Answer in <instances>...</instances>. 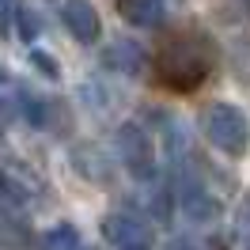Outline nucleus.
I'll return each instance as SVG.
<instances>
[{
    "instance_id": "obj_1",
    "label": "nucleus",
    "mask_w": 250,
    "mask_h": 250,
    "mask_svg": "<svg viewBox=\"0 0 250 250\" xmlns=\"http://www.w3.org/2000/svg\"><path fill=\"white\" fill-rule=\"evenodd\" d=\"M216 61L220 49L212 34L201 27H174L156 46V80L174 95H189L216 72Z\"/></svg>"
},
{
    "instance_id": "obj_2",
    "label": "nucleus",
    "mask_w": 250,
    "mask_h": 250,
    "mask_svg": "<svg viewBox=\"0 0 250 250\" xmlns=\"http://www.w3.org/2000/svg\"><path fill=\"white\" fill-rule=\"evenodd\" d=\"M201 133L224 156L239 159V156H247V148H250V122L231 103H208L201 110Z\"/></svg>"
},
{
    "instance_id": "obj_3",
    "label": "nucleus",
    "mask_w": 250,
    "mask_h": 250,
    "mask_svg": "<svg viewBox=\"0 0 250 250\" xmlns=\"http://www.w3.org/2000/svg\"><path fill=\"white\" fill-rule=\"evenodd\" d=\"M118 156H122V163L129 167V174L133 178H152L156 174V148H152V137L144 133L141 125H122L118 129Z\"/></svg>"
},
{
    "instance_id": "obj_4",
    "label": "nucleus",
    "mask_w": 250,
    "mask_h": 250,
    "mask_svg": "<svg viewBox=\"0 0 250 250\" xmlns=\"http://www.w3.org/2000/svg\"><path fill=\"white\" fill-rule=\"evenodd\" d=\"M103 235L118 250H152V224L133 212H110L103 220Z\"/></svg>"
},
{
    "instance_id": "obj_5",
    "label": "nucleus",
    "mask_w": 250,
    "mask_h": 250,
    "mask_svg": "<svg viewBox=\"0 0 250 250\" xmlns=\"http://www.w3.org/2000/svg\"><path fill=\"white\" fill-rule=\"evenodd\" d=\"M61 23L68 27V34H72L76 42H83V46L99 42V31H103L99 12L91 8V0H64L61 4Z\"/></svg>"
},
{
    "instance_id": "obj_6",
    "label": "nucleus",
    "mask_w": 250,
    "mask_h": 250,
    "mask_svg": "<svg viewBox=\"0 0 250 250\" xmlns=\"http://www.w3.org/2000/svg\"><path fill=\"white\" fill-rule=\"evenodd\" d=\"M178 197H182V208H186L189 220L208 224V220L216 216V197L205 189V182L197 178V174L182 171V178H178Z\"/></svg>"
},
{
    "instance_id": "obj_7",
    "label": "nucleus",
    "mask_w": 250,
    "mask_h": 250,
    "mask_svg": "<svg viewBox=\"0 0 250 250\" xmlns=\"http://www.w3.org/2000/svg\"><path fill=\"white\" fill-rule=\"evenodd\" d=\"M103 64L114 68V72H122V76H137L144 68V49L137 42H129V38H118V42H110L103 49Z\"/></svg>"
},
{
    "instance_id": "obj_8",
    "label": "nucleus",
    "mask_w": 250,
    "mask_h": 250,
    "mask_svg": "<svg viewBox=\"0 0 250 250\" xmlns=\"http://www.w3.org/2000/svg\"><path fill=\"white\" fill-rule=\"evenodd\" d=\"M171 0H118V16L129 27H159Z\"/></svg>"
},
{
    "instance_id": "obj_9",
    "label": "nucleus",
    "mask_w": 250,
    "mask_h": 250,
    "mask_svg": "<svg viewBox=\"0 0 250 250\" xmlns=\"http://www.w3.org/2000/svg\"><path fill=\"white\" fill-rule=\"evenodd\" d=\"M34 235L23 224V216H16L8 205L0 208V250H31Z\"/></svg>"
},
{
    "instance_id": "obj_10",
    "label": "nucleus",
    "mask_w": 250,
    "mask_h": 250,
    "mask_svg": "<svg viewBox=\"0 0 250 250\" xmlns=\"http://www.w3.org/2000/svg\"><path fill=\"white\" fill-rule=\"evenodd\" d=\"M72 163H76V171L87 178V182H110V174H114V167H110V159L99 152V148H91V144H80L76 152H72Z\"/></svg>"
},
{
    "instance_id": "obj_11",
    "label": "nucleus",
    "mask_w": 250,
    "mask_h": 250,
    "mask_svg": "<svg viewBox=\"0 0 250 250\" xmlns=\"http://www.w3.org/2000/svg\"><path fill=\"white\" fill-rule=\"evenodd\" d=\"M38 250H80V231L72 224H57L38 239Z\"/></svg>"
},
{
    "instance_id": "obj_12",
    "label": "nucleus",
    "mask_w": 250,
    "mask_h": 250,
    "mask_svg": "<svg viewBox=\"0 0 250 250\" xmlns=\"http://www.w3.org/2000/svg\"><path fill=\"white\" fill-rule=\"evenodd\" d=\"M19 103H23V114H27V122H31V125H46L49 122L46 99H34L31 91H23V95H19Z\"/></svg>"
},
{
    "instance_id": "obj_13",
    "label": "nucleus",
    "mask_w": 250,
    "mask_h": 250,
    "mask_svg": "<svg viewBox=\"0 0 250 250\" xmlns=\"http://www.w3.org/2000/svg\"><path fill=\"white\" fill-rule=\"evenodd\" d=\"M19 34H23V38H27V42H34V38H38V34H42V19L34 16V12H27V8H23V12H19Z\"/></svg>"
},
{
    "instance_id": "obj_14",
    "label": "nucleus",
    "mask_w": 250,
    "mask_h": 250,
    "mask_svg": "<svg viewBox=\"0 0 250 250\" xmlns=\"http://www.w3.org/2000/svg\"><path fill=\"white\" fill-rule=\"evenodd\" d=\"M16 19H19L16 0H0V34H8V31H12V27H16Z\"/></svg>"
},
{
    "instance_id": "obj_15",
    "label": "nucleus",
    "mask_w": 250,
    "mask_h": 250,
    "mask_svg": "<svg viewBox=\"0 0 250 250\" xmlns=\"http://www.w3.org/2000/svg\"><path fill=\"white\" fill-rule=\"evenodd\" d=\"M235 224H239V231L250 239V193L239 201V212H235Z\"/></svg>"
},
{
    "instance_id": "obj_16",
    "label": "nucleus",
    "mask_w": 250,
    "mask_h": 250,
    "mask_svg": "<svg viewBox=\"0 0 250 250\" xmlns=\"http://www.w3.org/2000/svg\"><path fill=\"white\" fill-rule=\"evenodd\" d=\"M31 61H34V68H42L46 76H57V68H53V57H49V53H31Z\"/></svg>"
},
{
    "instance_id": "obj_17",
    "label": "nucleus",
    "mask_w": 250,
    "mask_h": 250,
    "mask_svg": "<svg viewBox=\"0 0 250 250\" xmlns=\"http://www.w3.org/2000/svg\"><path fill=\"white\" fill-rule=\"evenodd\" d=\"M4 125H8V106L0 103V133H4Z\"/></svg>"
},
{
    "instance_id": "obj_18",
    "label": "nucleus",
    "mask_w": 250,
    "mask_h": 250,
    "mask_svg": "<svg viewBox=\"0 0 250 250\" xmlns=\"http://www.w3.org/2000/svg\"><path fill=\"white\" fill-rule=\"evenodd\" d=\"M171 250H197V247H189V243H174Z\"/></svg>"
},
{
    "instance_id": "obj_19",
    "label": "nucleus",
    "mask_w": 250,
    "mask_h": 250,
    "mask_svg": "<svg viewBox=\"0 0 250 250\" xmlns=\"http://www.w3.org/2000/svg\"><path fill=\"white\" fill-rule=\"evenodd\" d=\"M171 4H178V0H171Z\"/></svg>"
},
{
    "instance_id": "obj_20",
    "label": "nucleus",
    "mask_w": 250,
    "mask_h": 250,
    "mask_svg": "<svg viewBox=\"0 0 250 250\" xmlns=\"http://www.w3.org/2000/svg\"><path fill=\"white\" fill-rule=\"evenodd\" d=\"M247 8H250V0H247Z\"/></svg>"
}]
</instances>
